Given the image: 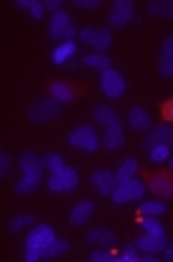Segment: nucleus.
I'll list each match as a JSON object with an SVG mask.
<instances>
[{"instance_id":"14","label":"nucleus","mask_w":173,"mask_h":262,"mask_svg":"<svg viewBox=\"0 0 173 262\" xmlns=\"http://www.w3.org/2000/svg\"><path fill=\"white\" fill-rule=\"evenodd\" d=\"M123 145H125V132H123L121 120L117 118L115 121H112L110 125L105 127L103 147L107 148V150H119Z\"/></svg>"},{"instance_id":"3","label":"nucleus","mask_w":173,"mask_h":262,"mask_svg":"<svg viewBox=\"0 0 173 262\" xmlns=\"http://www.w3.org/2000/svg\"><path fill=\"white\" fill-rule=\"evenodd\" d=\"M69 143L74 148H80L83 152H96L100 148V138H97L96 130L90 125H78L76 128H72L69 134Z\"/></svg>"},{"instance_id":"22","label":"nucleus","mask_w":173,"mask_h":262,"mask_svg":"<svg viewBox=\"0 0 173 262\" xmlns=\"http://www.w3.org/2000/svg\"><path fill=\"white\" fill-rule=\"evenodd\" d=\"M146 11L161 18H173V2L171 0H150L146 4Z\"/></svg>"},{"instance_id":"34","label":"nucleus","mask_w":173,"mask_h":262,"mask_svg":"<svg viewBox=\"0 0 173 262\" xmlns=\"http://www.w3.org/2000/svg\"><path fill=\"white\" fill-rule=\"evenodd\" d=\"M119 260H123V262L139 260V253H137V248H135V244H127V246L123 248V253H121Z\"/></svg>"},{"instance_id":"28","label":"nucleus","mask_w":173,"mask_h":262,"mask_svg":"<svg viewBox=\"0 0 173 262\" xmlns=\"http://www.w3.org/2000/svg\"><path fill=\"white\" fill-rule=\"evenodd\" d=\"M166 210H168V206H166V203H162V201H144L141 206H139V212L144 213V215H162V213H166Z\"/></svg>"},{"instance_id":"41","label":"nucleus","mask_w":173,"mask_h":262,"mask_svg":"<svg viewBox=\"0 0 173 262\" xmlns=\"http://www.w3.org/2000/svg\"><path fill=\"white\" fill-rule=\"evenodd\" d=\"M169 168H171V170H173V158H171V159H169Z\"/></svg>"},{"instance_id":"1","label":"nucleus","mask_w":173,"mask_h":262,"mask_svg":"<svg viewBox=\"0 0 173 262\" xmlns=\"http://www.w3.org/2000/svg\"><path fill=\"white\" fill-rule=\"evenodd\" d=\"M18 161H20V168L23 172V178L15 185V192L20 193V195H31L40 186V183H42L45 163H43V159L36 152L31 150L22 152Z\"/></svg>"},{"instance_id":"25","label":"nucleus","mask_w":173,"mask_h":262,"mask_svg":"<svg viewBox=\"0 0 173 262\" xmlns=\"http://www.w3.org/2000/svg\"><path fill=\"white\" fill-rule=\"evenodd\" d=\"M117 118H119V116L115 114L110 107H107V105H97V107H94V111H92V120L100 125H105V127L110 125L112 121H115Z\"/></svg>"},{"instance_id":"20","label":"nucleus","mask_w":173,"mask_h":262,"mask_svg":"<svg viewBox=\"0 0 173 262\" xmlns=\"http://www.w3.org/2000/svg\"><path fill=\"white\" fill-rule=\"evenodd\" d=\"M128 125L137 132H146L152 125V118L142 107H132L128 111Z\"/></svg>"},{"instance_id":"7","label":"nucleus","mask_w":173,"mask_h":262,"mask_svg":"<svg viewBox=\"0 0 173 262\" xmlns=\"http://www.w3.org/2000/svg\"><path fill=\"white\" fill-rule=\"evenodd\" d=\"M112 33L107 27H83L80 31V42L92 46L97 53H105L112 46Z\"/></svg>"},{"instance_id":"36","label":"nucleus","mask_w":173,"mask_h":262,"mask_svg":"<svg viewBox=\"0 0 173 262\" xmlns=\"http://www.w3.org/2000/svg\"><path fill=\"white\" fill-rule=\"evenodd\" d=\"M9 170H11V159H9V156L2 150L0 152V176L6 178V176L9 173Z\"/></svg>"},{"instance_id":"29","label":"nucleus","mask_w":173,"mask_h":262,"mask_svg":"<svg viewBox=\"0 0 173 262\" xmlns=\"http://www.w3.org/2000/svg\"><path fill=\"white\" fill-rule=\"evenodd\" d=\"M33 221H35V217H33L31 213H15V215L9 219V231H11V233H18L20 230H23L26 226L33 224Z\"/></svg>"},{"instance_id":"11","label":"nucleus","mask_w":173,"mask_h":262,"mask_svg":"<svg viewBox=\"0 0 173 262\" xmlns=\"http://www.w3.org/2000/svg\"><path fill=\"white\" fill-rule=\"evenodd\" d=\"M135 6L130 0H117L112 6V11L108 15V22L114 27H125L132 18H134Z\"/></svg>"},{"instance_id":"33","label":"nucleus","mask_w":173,"mask_h":262,"mask_svg":"<svg viewBox=\"0 0 173 262\" xmlns=\"http://www.w3.org/2000/svg\"><path fill=\"white\" fill-rule=\"evenodd\" d=\"M89 260L90 262H117L119 257H115V255L108 253V251H92L89 255Z\"/></svg>"},{"instance_id":"21","label":"nucleus","mask_w":173,"mask_h":262,"mask_svg":"<svg viewBox=\"0 0 173 262\" xmlns=\"http://www.w3.org/2000/svg\"><path fill=\"white\" fill-rule=\"evenodd\" d=\"M51 96L56 98L58 101L67 103V101H72L76 98V91H74L72 85H69L67 81H54L51 85Z\"/></svg>"},{"instance_id":"12","label":"nucleus","mask_w":173,"mask_h":262,"mask_svg":"<svg viewBox=\"0 0 173 262\" xmlns=\"http://www.w3.org/2000/svg\"><path fill=\"white\" fill-rule=\"evenodd\" d=\"M173 143V128L169 125H159L152 132H148L146 138L142 139V150L150 152L159 145H171Z\"/></svg>"},{"instance_id":"26","label":"nucleus","mask_w":173,"mask_h":262,"mask_svg":"<svg viewBox=\"0 0 173 262\" xmlns=\"http://www.w3.org/2000/svg\"><path fill=\"white\" fill-rule=\"evenodd\" d=\"M137 168H139L137 159H135V158H127L123 161V165L119 166V170L115 172V179H117V183H123V181L132 179L135 176V172H137Z\"/></svg>"},{"instance_id":"35","label":"nucleus","mask_w":173,"mask_h":262,"mask_svg":"<svg viewBox=\"0 0 173 262\" xmlns=\"http://www.w3.org/2000/svg\"><path fill=\"white\" fill-rule=\"evenodd\" d=\"M161 114H162V118H164L166 121L173 123V96L169 98V100H166L164 103L161 105Z\"/></svg>"},{"instance_id":"13","label":"nucleus","mask_w":173,"mask_h":262,"mask_svg":"<svg viewBox=\"0 0 173 262\" xmlns=\"http://www.w3.org/2000/svg\"><path fill=\"white\" fill-rule=\"evenodd\" d=\"M90 183L97 190L101 197H110L114 193L115 186H117V179H115V173L110 170H96L90 176Z\"/></svg>"},{"instance_id":"4","label":"nucleus","mask_w":173,"mask_h":262,"mask_svg":"<svg viewBox=\"0 0 173 262\" xmlns=\"http://www.w3.org/2000/svg\"><path fill=\"white\" fill-rule=\"evenodd\" d=\"M76 35L72 18L67 11H56L53 13L49 20V36L53 40H63V42H70Z\"/></svg>"},{"instance_id":"2","label":"nucleus","mask_w":173,"mask_h":262,"mask_svg":"<svg viewBox=\"0 0 173 262\" xmlns=\"http://www.w3.org/2000/svg\"><path fill=\"white\" fill-rule=\"evenodd\" d=\"M63 114V103L58 101L56 98L49 96L43 100L36 101L29 112H27V120L31 123H49V121L58 120Z\"/></svg>"},{"instance_id":"17","label":"nucleus","mask_w":173,"mask_h":262,"mask_svg":"<svg viewBox=\"0 0 173 262\" xmlns=\"http://www.w3.org/2000/svg\"><path fill=\"white\" fill-rule=\"evenodd\" d=\"M96 212V205H94L92 201H80L76 206L72 208L69 215V223L72 226H80V224H85L90 217L94 215Z\"/></svg>"},{"instance_id":"16","label":"nucleus","mask_w":173,"mask_h":262,"mask_svg":"<svg viewBox=\"0 0 173 262\" xmlns=\"http://www.w3.org/2000/svg\"><path fill=\"white\" fill-rule=\"evenodd\" d=\"M87 243L96 244V246H103V248H112L117 244V237H115V233H112L108 228L97 226L87 231Z\"/></svg>"},{"instance_id":"37","label":"nucleus","mask_w":173,"mask_h":262,"mask_svg":"<svg viewBox=\"0 0 173 262\" xmlns=\"http://www.w3.org/2000/svg\"><path fill=\"white\" fill-rule=\"evenodd\" d=\"M72 4L81 9H96L101 6L100 0H72Z\"/></svg>"},{"instance_id":"9","label":"nucleus","mask_w":173,"mask_h":262,"mask_svg":"<svg viewBox=\"0 0 173 262\" xmlns=\"http://www.w3.org/2000/svg\"><path fill=\"white\" fill-rule=\"evenodd\" d=\"M54 239H56V231H54L49 224H38V226L33 228V230L27 233L26 248H29V250H36V251L42 253L43 248L49 246Z\"/></svg>"},{"instance_id":"38","label":"nucleus","mask_w":173,"mask_h":262,"mask_svg":"<svg viewBox=\"0 0 173 262\" xmlns=\"http://www.w3.org/2000/svg\"><path fill=\"white\" fill-rule=\"evenodd\" d=\"M162 258H164V262H173V241L166 243L164 250H162Z\"/></svg>"},{"instance_id":"39","label":"nucleus","mask_w":173,"mask_h":262,"mask_svg":"<svg viewBox=\"0 0 173 262\" xmlns=\"http://www.w3.org/2000/svg\"><path fill=\"white\" fill-rule=\"evenodd\" d=\"M43 6H45V9H49V11L56 13V11H60V8H62V0H45Z\"/></svg>"},{"instance_id":"8","label":"nucleus","mask_w":173,"mask_h":262,"mask_svg":"<svg viewBox=\"0 0 173 262\" xmlns=\"http://www.w3.org/2000/svg\"><path fill=\"white\" fill-rule=\"evenodd\" d=\"M100 85L107 98H121L127 91V81L115 69L103 71L100 76Z\"/></svg>"},{"instance_id":"27","label":"nucleus","mask_w":173,"mask_h":262,"mask_svg":"<svg viewBox=\"0 0 173 262\" xmlns=\"http://www.w3.org/2000/svg\"><path fill=\"white\" fill-rule=\"evenodd\" d=\"M18 8H23L27 9V11L31 13V16L35 20H42L43 16V9H45V6L40 2V0H16L15 2Z\"/></svg>"},{"instance_id":"23","label":"nucleus","mask_w":173,"mask_h":262,"mask_svg":"<svg viewBox=\"0 0 173 262\" xmlns=\"http://www.w3.org/2000/svg\"><path fill=\"white\" fill-rule=\"evenodd\" d=\"M69 241L67 239H54L53 243L47 248H43L42 251V258H58L63 257V255L69 251Z\"/></svg>"},{"instance_id":"32","label":"nucleus","mask_w":173,"mask_h":262,"mask_svg":"<svg viewBox=\"0 0 173 262\" xmlns=\"http://www.w3.org/2000/svg\"><path fill=\"white\" fill-rule=\"evenodd\" d=\"M43 163H45V166L51 170V173L53 172H58V170H62L63 166H65V163H63V158L60 154H47L45 158H43Z\"/></svg>"},{"instance_id":"24","label":"nucleus","mask_w":173,"mask_h":262,"mask_svg":"<svg viewBox=\"0 0 173 262\" xmlns=\"http://www.w3.org/2000/svg\"><path fill=\"white\" fill-rule=\"evenodd\" d=\"M83 63L96 71H101V73L112 69V60L103 53H94V54H89V56H85Z\"/></svg>"},{"instance_id":"31","label":"nucleus","mask_w":173,"mask_h":262,"mask_svg":"<svg viewBox=\"0 0 173 262\" xmlns=\"http://www.w3.org/2000/svg\"><path fill=\"white\" fill-rule=\"evenodd\" d=\"M148 154H150L152 161L161 165V163H164L166 159L169 158V145H159V147H154Z\"/></svg>"},{"instance_id":"40","label":"nucleus","mask_w":173,"mask_h":262,"mask_svg":"<svg viewBox=\"0 0 173 262\" xmlns=\"http://www.w3.org/2000/svg\"><path fill=\"white\" fill-rule=\"evenodd\" d=\"M139 260H142V262H157V260H155V257H154V253H142V255H139Z\"/></svg>"},{"instance_id":"5","label":"nucleus","mask_w":173,"mask_h":262,"mask_svg":"<svg viewBox=\"0 0 173 262\" xmlns=\"http://www.w3.org/2000/svg\"><path fill=\"white\" fill-rule=\"evenodd\" d=\"M80 185V176H78L76 168L72 166H63L62 170L53 172L47 179V186L51 192H72Z\"/></svg>"},{"instance_id":"15","label":"nucleus","mask_w":173,"mask_h":262,"mask_svg":"<svg viewBox=\"0 0 173 262\" xmlns=\"http://www.w3.org/2000/svg\"><path fill=\"white\" fill-rule=\"evenodd\" d=\"M159 74L162 78H173V35L166 36L159 56Z\"/></svg>"},{"instance_id":"18","label":"nucleus","mask_w":173,"mask_h":262,"mask_svg":"<svg viewBox=\"0 0 173 262\" xmlns=\"http://www.w3.org/2000/svg\"><path fill=\"white\" fill-rule=\"evenodd\" d=\"M166 235H142L135 241V248L142 253H159L166 246Z\"/></svg>"},{"instance_id":"19","label":"nucleus","mask_w":173,"mask_h":262,"mask_svg":"<svg viewBox=\"0 0 173 262\" xmlns=\"http://www.w3.org/2000/svg\"><path fill=\"white\" fill-rule=\"evenodd\" d=\"M76 43H74V40H70V42H63L54 47V51L51 53V60H53L54 66H65V63H69L76 56Z\"/></svg>"},{"instance_id":"6","label":"nucleus","mask_w":173,"mask_h":262,"mask_svg":"<svg viewBox=\"0 0 173 262\" xmlns=\"http://www.w3.org/2000/svg\"><path fill=\"white\" fill-rule=\"evenodd\" d=\"M144 183L139 181V179H128V181L117 183L114 193H112V201L114 205H125L128 201H139L144 197Z\"/></svg>"},{"instance_id":"30","label":"nucleus","mask_w":173,"mask_h":262,"mask_svg":"<svg viewBox=\"0 0 173 262\" xmlns=\"http://www.w3.org/2000/svg\"><path fill=\"white\" fill-rule=\"evenodd\" d=\"M141 223H142V228H144L146 233H150V235H164V228H162V224L159 223V219H155L154 215L144 217Z\"/></svg>"},{"instance_id":"10","label":"nucleus","mask_w":173,"mask_h":262,"mask_svg":"<svg viewBox=\"0 0 173 262\" xmlns=\"http://www.w3.org/2000/svg\"><path fill=\"white\" fill-rule=\"evenodd\" d=\"M146 185L155 195L164 197V199L173 197V176H169V173L146 172Z\"/></svg>"}]
</instances>
